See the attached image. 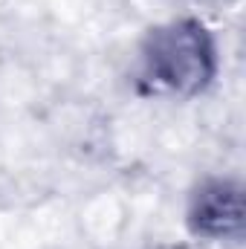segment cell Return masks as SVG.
<instances>
[{
  "label": "cell",
  "mask_w": 246,
  "mask_h": 249,
  "mask_svg": "<svg viewBox=\"0 0 246 249\" xmlns=\"http://www.w3.org/2000/svg\"><path fill=\"white\" fill-rule=\"evenodd\" d=\"M197 229L206 235H235L244 223V197L241 188L229 183H214L203 188L194 206Z\"/></svg>",
  "instance_id": "7a4b0ae2"
},
{
  "label": "cell",
  "mask_w": 246,
  "mask_h": 249,
  "mask_svg": "<svg viewBox=\"0 0 246 249\" xmlns=\"http://www.w3.org/2000/svg\"><path fill=\"white\" fill-rule=\"evenodd\" d=\"M211 55L214 53L209 35L203 32V26L191 20L159 29L148 47V64L154 78H159L162 84L180 93H194L211 78V67H214Z\"/></svg>",
  "instance_id": "6da1fadb"
}]
</instances>
